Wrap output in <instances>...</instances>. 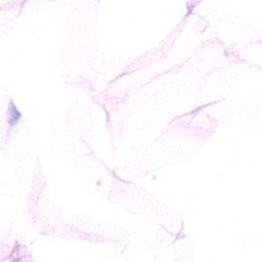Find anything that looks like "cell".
I'll list each match as a JSON object with an SVG mask.
<instances>
[{
  "label": "cell",
  "instance_id": "cell-1",
  "mask_svg": "<svg viewBox=\"0 0 262 262\" xmlns=\"http://www.w3.org/2000/svg\"><path fill=\"white\" fill-rule=\"evenodd\" d=\"M21 119V113L19 110L12 104L10 109V124L12 126H15Z\"/></svg>",
  "mask_w": 262,
  "mask_h": 262
}]
</instances>
